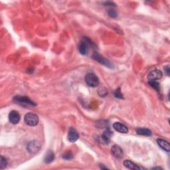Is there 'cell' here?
<instances>
[{"mask_svg":"<svg viewBox=\"0 0 170 170\" xmlns=\"http://www.w3.org/2000/svg\"><path fill=\"white\" fill-rule=\"evenodd\" d=\"M90 45L92 46L93 44L90 43V39H88V38H84L78 45L79 52L83 55H86L88 52H89Z\"/></svg>","mask_w":170,"mask_h":170,"instance_id":"obj_1","label":"cell"},{"mask_svg":"<svg viewBox=\"0 0 170 170\" xmlns=\"http://www.w3.org/2000/svg\"><path fill=\"white\" fill-rule=\"evenodd\" d=\"M85 82L88 86L90 87H96L99 84V78L94 73H88L85 77Z\"/></svg>","mask_w":170,"mask_h":170,"instance_id":"obj_2","label":"cell"},{"mask_svg":"<svg viewBox=\"0 0 170 170\" xmlns=\"http://www.w3.org/2000/svg\"><path fill=\"white\" fill-rule=\"evenodd\" d=\"M25 122L30 126H35L39 123V118L37 114L34 113H27L25 116Z\"/></svg>","mask_w":170,"mask_h":170,"instance_id":"obj_3","label":"cell"},{"mask_svg":"<svg viewBox=\"0 0 170 170\" xmlns=\"http://www.w3.org/2000/svg\"><path fill=\"white\" fill-rule=\"evenodd\" d=\"M92 58H94V60H95L99 63L108 67V68H114V65L112 63L110 62L107 58H104L103 56H102L101 55H99L98 52H95L92 55Z\"/></svg>","mask_w":170,"mask_h":170,"instance_id":"obj_4","label":"cell"},{"mask_svg":"<svg viewBox=\"0 0 170 170\" xmlns=\"http://www.w3.org/2000/svg\"><path fill=\"white\" fill-rule=\"evenodd\" d=\"M41 148V143L37 141H32L28 143L27 149L29 154H35L39 151Z\"/></svg>","mask_w":170,"mask_h":170,"instance_id":"obj_5","label":"cell"},{"mask_svg":"<svg viewBox=\"0 0 170 170\" xmlns=\"http://www.w3.org/2000/svg\"><path fill=\"white\" fill-rule=\"evenodd\" d=\"M14 101L16 102L21 104H25V105H30V106H35L36 105L35 103L29 99V98L26 97V96H15Z\"/></svg>","mask_w":170,"mask_h":170,"instance_id":"obj_6","label":"cell"},{"mask_svg":"<svg viewBox=\"0 0 170 170\" xmlns=\"http://www.w3.org/2000/svg\"><path fill=\"white\" fill-rule=\"evenodd\" d=\"M78 137L79 136L77 131L74 128H70L68 132V136H67L69 141L72 143L75 142L78 139Z\"/></svg>","mask_w":170,"mask_h":170,"instance_id":"obj_7","label":"cell"},{"mask_svg":"<svg viewBox=\"0 0 170 170\" xmlns=\"http://www.w3.org/2000/svg\"><path fill=\"white\" fill-rule=\"evenodd\" d=\"M162 77V72L160 70H154L151 71L148 75L149 81H157Z\"/></svg>","mask_w":170,"mask_h":170,"instance_id":"obj_8","label":"cell"},{"mask_svg":"<svg viewBox=\"0 0 170 170\" xmlns=\"http://www.w3.org/2000/svg\"><path fill=\"white\" fill-rule=\"evenodd\" d=\"M9 120L10 122L13 124H16L20 120L19 114L16 110H12L9 114Z\"/></svg>","mask_w":170,"mask_h":170,"instance_id":"obj_9","label":"cell"},{"mask_svg":"<svg viewBox=\"0 0 170 170\" xmlns=\"http://www.w3.org/2000/svg\"><path fill=\"white\" fill-rule=\"evenodd\" d=\"M111 152L113 156L116 158H122L124 155L122 149L120 146L117 145H114L111 148Z\"/></svg>","mask_w":170,"mask_h":170,"instance_id":"obj_10","label":"cell"},{"mask_svg":"<svg viewBox=\"0 0 170 170\" xmlns=\"http://www.w3.org/2000/svg\"><path fill=\"white\" fill-rule=\"evenodd\" d=\"M113 128L118 132L122 134H126L128 132V129L125 125L121 124L120 122H115L113 124Z\"/></svg>","mask_w":170,"mask_h":170,"instance_id":"obj_11","label":"cell"},{"mask_svg":"<svg viewBox=\"0 0 170 170\" xmlns=\"http://www.w3.org/2000/svg\"><path fill=\"white\" fill-rule=\"evenodd\" d=\"M157 143L158 146H159L162 149H163V150H165L168 152H169L170 146H169V143L168 142H167L166 141V140H162V139H157Z\"/></svg>","mask_w":170,"mask_h":170,"instance_id":"obj_12","label":"cell"},{"mask_svg":"<svg viewBox=\"0 0 170 170\" xmlns=\"http://www.w3.org/2000/svg\"><path fill=\"white\" fill-rule=\"evenodd\" d=\"M124 165L128 169H143L142 167H140L138 166H137L136 164H135L132 162H131L130 160H125L124 162Z\"/></svg>","mask_w":170,"mask_h":170,"instance_id":"obj_13","label":"cell"},{"mask_svg":"<svg viewBox=\"0 0 170 170\" xmlns=\"http://www.w3.org/2000/svg\"><path fill=\"white\" fill-rule=\"evenodd\" d=\"M55 159V154L51 150H49L45 154V158H44V162L46 163H51Z\"/></svg>","mask_w":170,"mask_h":170,"instance_id":"obj_14","label":"cell"},{"mask_svg":"<svg viewBox=\"0 0 170 170\" xmlns=\"http://www.w3.org/2000/svg\"><path fill=\"white\" fill-rule=\"evenodd\" d=\"M136 133L139 135H141V136H150L152 134L150 130L144 128H140L136 129Z\"/></svg>","mask_w":170,"mask_h":170,"instance_id":"obj_15","label":"cell"},{"mask_svg":"<svg viewBox=\"0 0 170 170\" xmlns=\"http://www.w3.org/2000/svg\"><path fill=\"white\" fill-rule=\"evenodd\" d=\"M112 132L110 131V130H106L104 132L103 134L102 135V139L105 143H108L110 141V137L111 136Z\"/></svg>","mask_w":170,"mask_h":170,"instance_id":"obj_16","label":"cell"},{"mask_svg":"<svg viewBox=\"0 0 170 170\" xmlns=\"http://www.w3.org/2000/svg\"><path fill=\"white\" fill-rule=\"evenodd\" d=\"M149 84L152 88H153V89L156 90L157 91H160V84L157 81H149Z\"/></svg>","mask_w":170,"mask_h":170,"instance_id":"obj_17","label":"cell"},{"mask_svg":"<svg viewBox=\"0 0 170 170\" xmlns=\"http://www.w3.org/2000/svg\"><path fill=\"white\" fill-rule=\"evenodd\" d=\"M7 165V160L5 157H4V156L1 157V162H0V168L1 169H4Z\"/></svg>","mask_w":170,"mask_h":170,"instance_id":"obj_18","label":"cell"},{"mask_svg":"<svg viewBox=\"0 0 170 170\" xmlns=\"http://www.w3.org/2000/svg\"><path fill=\"white\" fill-rule=\"evenodd\" d=\"M108 16L112 17V18H116V17H118V13L116 12V10H113V9H110V10H108Z\"/></svg>","mask_w":170,"mask_h":170,"instance_id":"obj_19","label":"cell"},{"mask_svg":"<svg viewBox=\"0 0 170 170\" xmlns=\"http://www.w3.org/2000/svg\"><path fill=\"white\" fill-rule=\"evenodd\" d=\"M63 158H64V160H71L72 158V154L71 153V152H66V153H64L63 154Z\"/></svg>","mask_w":170,"mask_h":170,"instance_id":"obj_20","label":"cell"},{"mask_svg":"<svg viewBox=\"0 0 170 170\" xmlns=\"http://www.w3.org/2000/svg\"><path fill=\"white\" fill-rule=\"evenodd\" d=\"M114 96H115V97L118 98H123V95H122L120 90V89H118V90H116L115 92H114Z\"/></svg>","mask_w":170,"mask_h":170,"instance_id":"obj_21","label":"cell"},{"mask_svg":"<svg viewBox=\"0 0 170 170\" xmlns=\"http://www.w3.org/2000/svg\"><path fill=\"white\" fill-rule=\"evenodd\" d=\"M104 5H106V6H114V5H115V4H114V3L110 2V1L105 2V3H104Z\"/></svg>","mask_w":170,"mask_h":170,"instance_id":"obj_22","label":"cell"},{"mask_svg":"<svg viewBox=\"0 0 170 170\" xmlns=\"http://www.w3.org/2000/svg\"><path fill=\"white\" fill-rule=\"evenodd\" d=\"M165 70H166V73H167V75H169V66H167L166 68H165Z\"/></svg>","mask_w":170,"mask_h":170,"instance_id":"obj_23","label":"cell"},{"mask_svg":"<svg viewBox=\"0 0 170 170\" xmlns=\"http://www.w3.org/2000/svg\"><path fill=\"white\" fill-rule=\"evenodd\" d=\"M100 167H101V169H108L106 167H104L103 164H100Z\"/></svg>","mask_w":170,"mask_h":170,"instance_id":"obj_24","label":"cell"}]
</instances>
